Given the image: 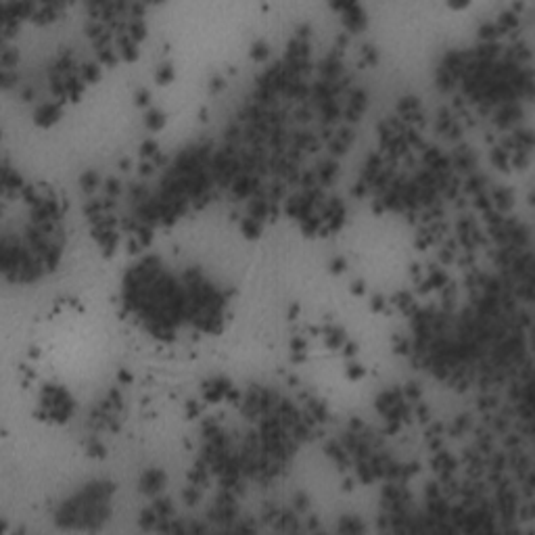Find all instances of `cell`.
Listing matches in <instances>:
<instances>
[{
	"label": "cell",
	"instance_id": "obj_1",
	"mask_svg": "<svg viewBox=\"0 0 535 535\" xmlns=\"http://www.w3.org/2000/svg\"><path fill=\"white\" fill-rule=\"evenodd\" d=\"M73 414V400L63 387L48 385L42 391V404L38 410V416H44L48 420L65 422Z\"/></svg>",
	"mask_w": 535,
	"mask_h": 535
},
{
	"label": "cell",
	"instance_id": "obj_19",
	"mask_svg": "<svg viewBox=\"0 0 535 535\" xmlns=\"http://www.w3.org/2000/svg\"><path fill=\"white\" fill-rule=\"evenodd\" d=\"M345 266H347V264H345V259H343V257H337V259H332L330 270L339 274V272H343V270H345Z\"/></svg>",
	"mask_w": 535,
	"mask_h": 535
},
{
	"label": "cell",
	"instance_id": "obj_11",
	"mask_svg": "<svg viewBox=\"0 0 535 535\" xmlns=\"http://www.w3.org/2000/svg\"><path fill=\"white\" fill-rule=\"evenodd\" d=\"M165 121H167V117H165L161 111H157V109H151V111L147 113V126H149L151 130H161V128L165 126Z\"/></svg>",
	"mask_w": 535,
	"mask_h": 535
},
{
	"label": "cell",
	"instance_id": "obj_5",
	"mask_svg": "<svg viewBox=\"0 0 535 535\" xmlns=\"http://www.w3.org/2000/svg\"><path fill=\"white\" fill-rule=\"evenodd\" d=\"M364 109H366V94L362 90H354V92H351V99H349V107H347V119L349 121L360 119Z\"/></svg>",
	"mask_w": 535,
	"mask_h": 535
},
{
	"label": "cell",
	"instance_id": "obj_12",
	"mask_svg": "<svg viewBox=\"0 0 535 535\" xmlns=\"http://www.w3.org/2000/svg\"><path fill=\"white\" fill-rule=\"evenodd\" d=\"M155 80H157V84H170L172 80H174V67L170 65V63H165V65H161L159 69H157V73H155Z\"/></svg>",
	"mask_w": 535,
	"mask_h": 535
},
{
	"label": "cell",
	"instance_id": "obj_16",
	"mask_svg": "<svg viewBox=\"0 0 535 535\" xmlns=\"http://www.w3.org/2000/svg\"><path fill=\"white\" fill-rule=\"evenodd\" d=\"M364 372H366V370L362 368V366H358V364H349V370H347L349 378H354V380H356V378L364 376Z\"/></svg>",
	"mask_w": 535,
	"mask_h": 535
},
{
	"label": "cell",
	"instance_id": "obj_4",
	"mask_svg": "<svg viewBox=\"0 0 535 535\" xmlns=\"http://www.w3.org/2000/svg\"><path fill=\"white\" fill-rule=\"evenodd\" d=\"M163 483H165V475H163V472L157 470V468H151V470L144 472L142 479H140V492H144V494H155V492H159V489L163 487Z\"/></svg>",
	"mask_w": 535,
	"mask_h": 535
},
{
	"label": "cell",
	"instance_id": "obj_21",
	"mask_svg": "<svg viewBox=\"0 0 535 535\" xmlns=\"http://www.w3.org/2000/svg\"><path fill=\"white\" fill-rule=\"evenodd\" d=\"M370 305H372V310H374V312H383V310H385V301H383V297H372Z\"/></svg>",
	"mask_w": 535,
	"mask_h": 535
},
{
	"label": "cell",
	"instance_id": "obj_7",
	"mask_svg": "<svg viewBox=\"0 0 535 535\" xmlns=\"http://www.w3.org/2000/svg\"><path fill=\"white\" fill-rule=\"evenodd\" d=\"M351 142H354V132L341 130L339 134H334V138L330 140V151L334 153V155H343Z\"/></svg>",
	"mask_w": 535,
	"mask_h": 535
},
{
	"label": "cell",
	"instance_id": "obj_13",
	"mask_svg": "<svg viewBox=\"0 0 535 535\" xmlns=\"http://www.w3.org/2000/svg\"><path fill=\"white\" fill-rule=\"evenodd\" d=\"M268 55H270V46H268L264 40L255 42L253 46H251V59H255V61H266Z\"/></svg>",
	"mask_w": 535,
	"mask_h": 535
},
{
	"label": "cell",
	"instance_id": "obj_3",
	"mask_svg": "<svg viewBox=\"0 0 535 535\" xmlns=\"http://www.w3.org/2000/svg\"><path fill=\"white\" fill-rule=\"evenodd\" d=\"M63 115V109H61V103H44L40 105L36 113H34V121L42 128L53 126L55 121H59V117Z\"/></svg>",
	"mask_w": 535,
	"mask_h": 535
},
{
	"label": "cell",
	"instance_id": "obj_20",
	"mask_svg": "<svg viewBox=\"0 0 535 535\" xmlns=\"http://www.w3.org/2000/svg\"><path fill=\"white\" fill-rule=\"evenodd\" d=\"M149 101H151L149 90H138V92H136V105H147Z\"/></svg>",
	"mask_w": 535,
	"mask_h": 535
},
{
	"label": "cell",
	"instance_id": "obj_17",
	"mask_svg": "<svg viewBox=\"0 0 535 535\" xmlns=\"http://www.w3.org/2000/svg\"><path fill=\"white\" fill-rule=\"evenodd\" d=\"M88 452L92 454V456H103L105 454V448H103V443L92 441V443H88Z\"/></svg>",
	"mask_w": 535,
	"mask_h": 535
},
{
	"label": "cell",
	"instance_id": "obj_14",
	"mask_svg": "<svg viewBox=\"0 0 535 535\" xmlns=\"http://www.w3.org/2000/svg\"><path fill=\"white\" fill-rule=\"evenodd\" d=\"M494 199H496V203H498L500 209H506V207L512 205V192L508 188H498L496 194H494Z\"/></svg>",
	"mask_w": 535,
	"mask_h": 535
},
{
	"label": "cell",
	"instance_id": "obj_2",
	"mask_svg": "<svg viewBox=\"0 0 535 535\" xmlns=\"http://www.w3.org/2000/svg\"><path fill=\"white\" fill-rule=\"evenodd\" d=\"M332 9L343 13V23L347 25L349 32H362L366 23H368L366 13L358 5H332Z\"/></svg>",
	"mask_w": 535,
	"mask_h": 535
},
{
	"label": "cell",
	"instance_id": "obj_9",
	"mask_svg": "<svg viewBox=\"0 0 535 535\" xmlns=\"http://www.w3.org/2000/svg\"><path fill=\"white\" fill-rule=\"evenodd\" d=\"M80 182H82V188H84L86 192H92V190H94V188L101 184V178H99V174H96V172L88 170V172H84V174H82Z\"/></svg>",
	"mask_w": 535,
	"mask_h": 535
},
{
	"label": "cell",
	"instance_id": "obj_22",
	"mask_svg": "<svg viewBox=\"0 0 535 535\" xmlns=\"http://www.w3.org/2000/svg\"><path fill=\"white\" fill-rule=\"evenodd\" d=\"M351 291H354L356 295H362V293L366 291V286H364V282H362V280H358V282H354V284H351Z\"/></svg>",
	"mask_w": 535,
	"mask_h": 535
},
{
	"label": "cell",
	"instance_id": "obj_15",
	"mask_svg": "<svg viewBox=\"0 0 535 535\" xmlns=\"http://www.w3.org/2000/svg\"><path fill=\"white\" fill-rule=\"evenodd\" d=\"M17 59H19L17 57V51H15V48H5L3 51V67L11 71L15 65H17Z\"/></svg>",
	"mask_w": 535,
	"mask_h": 535
},
{
	"label": "cell",
	"instance_id": "obj_18",
	"mask_svg": "<svg viewBox=\"0 0 535 535\" xmlns=\"http://www.w3.org/2000/svg\"><path fill=\"white\" fill-rule=\"evenodd\" d=\"M364 59L368 61L370 65H374V63H376V59H378V57H376V51H374L372 46H366V48H364Z\"/></svg>",
	"mask_w": 535,
	"mask_h": 535
},
{
	"label": "cell",
	"instance_id": "obj_8",
	"mask_svg": "<svg viewBox=\"0 0 535 535\" xmlns=\"http://www.w3.org/2000/svg\"><path fill=\"white\" fill-rule=\"evenodd\" d=\"M240 228H242V232L247 234L249 238H255V236L262 234V222L255 220V218H245Z\"/></svg>",
	"mask_w": 535,
	"mask_h": 535
},
{
	"label": "cell",
	"instance_id": "obj_10",
	"mask_svg": "<svg viewBox=\"0 0 535 535\" xmlns=\"http://www.w3.org/2000/svg\"><path fill=\"white\" fill-rule=\"evenodd\" d=\"M82 80H84V84L99 82V80H101V67L94 65V63H86V65L82 67Z\"/></svg>",
	"mask_w": 535,
	"mask_h": 535
},
{
	"label": "cell",
	"instance_id": "obj_6",
	"mask_svg": "<svg viewBox=\"0 0 535 535\" xmlns=\"http://www.w3.org/2000/svg\"><path fill=\"white\" fill-rule=\"evenodd\" d=\"M61 11H63V5H38L32 19L38 23H48V21L57 19V15Z\"/></svg>",
	"mask_w": 535,
	"mask_h": 535
}]
</instances>
